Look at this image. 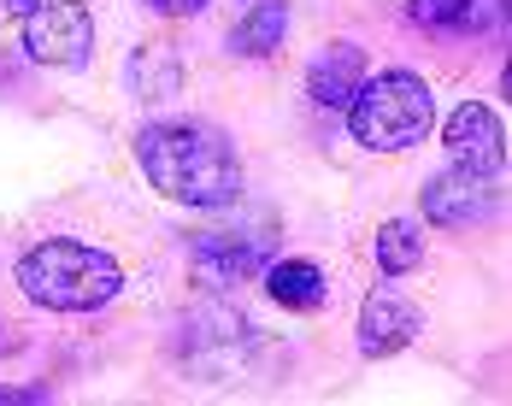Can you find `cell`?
Returning a JSON list of instances; mask_svg holds the SVG:
<instances>
[{
	"label": "cell",
	"mask_w": 512,
	"mask_h": 406,
	"mask_svg": "<svg viewBox=\"0 0 512 406\" xmlns=\"http://www.w3.org/2000/svg\"><path fill=\"white\" fill-rule=\"evenodd\" d=\"M136 165L165 201L183 206H230L242 201V159L212 124L165 118L136 136Z\"/></svg>",
	"instance_id": "cell-1"
},
{
	"label": "cell",
	"mask_w": 512,
	"mask_h": 406,
	"mask_svg": "<svg viewBox=\"0 0 512 406\" xmlns=\"http://www.w3.org/2000/svg\"><path fill=\"white\" fill-rule=\"evenodd\" d=\"M18 289L48 312H95L124 289V271L112 254L89 248V242L53 236V242H36L18 259Z\"/></svg>",
	"instance_id": "cell-2"
},
{
	"label": "cell",
	"mask_w": 512,
	"mask_h": 406,
	"mask_svg": "<svg viewBox=\"0 0 512 406\" xmlns=\"http://www.w3.org/2000/svg\"><path fill=\"white\" fill-rule=\"evenodd\" d=\"M430 124H436V95L412 71H383V77L359 83V95L348 101V130L371 153L418 148L430 136Z\"/></svg>",
	"instance_id": "cell-3"
},
{
	"label": "cell",
	"mask_w": 512,
	"mask_h": 406,
	"mask_svg": "<svg viewBox=\"0 0 512 406\" xmlns=\"http://www.w3.org/2000/svg\"><path fill=\"white\" fill-rule=\"evenodd\" d=\"M95 48V18L83 0H36L30 18H24V53L36 65H59V71H77Z\"/></svg>",
	"instance_id": "cell-4"
},
{
	"label": "cell",
	"mask_w": 512,
	"mask_h": 406,
	"mask_svg": "<svg viewBox=\"0 0 512 406\" xmlns=\"http://www.w3.org/2000/svg\"><path fill=\"white\" fill-rule=\"evenodd\" d=\"M442 142L454 153L460 171H477V177H501L507 165V130H501V112L483 101H465L448 124H442Z\"/></svg>",
	"instance_id": "cell-5"
},
{
	"label": "cell",
	"mask_w": 512,
	"mask_h": 406,
	"mask_svg": "<svg viewBox=\"0 0 512 406\" xmlns=\"http://www.w3.org/2000/svg\"><path fill=\"white\" fill-rule=\"evenodd\" d=\"M501 206L495 195V177H477V171H460V165H448L442 177H430L424 183V212H430V224H477V218H489Z\"/></svg>",
	"instance_id": "cell-6"
},
{
	"label": "cell",
	"mask_w": 512,
	"mask_h": 406,
	"mask_svg": "<svg viewBox=\"0 0 512 406\" xmlns=\"http://www.w3.org/2000/svg\"><path fill=\"white\" fill-rule=\"evenodd\" d=\"M418 306L401 295V289H371L365 306H359V354L365 359H389L401 354L412 336H418Z\"/></svg>",
	"instance_id": "cell-7"
},
{
	"label": "cell",
	"mask_w": 512,
	"mask_h": 406,
	"mask_svg": "<svg viewBox=\"0 0 512 406\" xmlns=\"http://www.w3.org/2000/svg\"><path fill=\"white\" fill-rule=\"evenodd\" d=\"M271 242H248V236H230V230H206L195 236V277L206 289H236L248 283L259 265H265Z\"/></svg>",
	"instance_id": "cell-8"
},
{
	"label": "cell",
	"mask_w": 512,
	"mask_h": 406,
	"mask_svg": "<svg viewBox=\"0 0 512 406\" xmlns=\"http://www.w3.org/2000/svg\"><path fill=\"white\" fill-rule=\"evenodd\" d=\"M359 83H365V53H359L354 42L324 48L307 71V95H312V106H324V112H348V101L359 95Z\"/></svg>",
	"instance_id": "cell-9"
},
{
	"label": "cell",
	"mask_w": 512,
	"mask_h": 406,
	"mask_svg": "<svg viewBox=\"0 0 512 406\" xmlns=\"http://www.w3.org/2000/svg\"><path fill=\"white\" fill-rule=\"evenodd\" d=\"M265 295L289 312H318L324 306V271L312 259H277L265 271Z\"/></svg>",
	"instance_id": "cell-10"
},
{
	"label": "cell",
	"mask_w": 512,
	"mask_h": 406,
	"mask_svg": "<svg viewBox=\"0 0 512 406\" xmlns=\"http://www.w3.org/2000/svg\"><path fill=\"white\" fill-rule=\"evenodd\" d=\"M289 36V6L283 0H248L242 6V18H236V36H230V48L259 59V53H271L277 42Z\"/></svg>",
	"instance_id": "cell-11"
},
{
	"label": "cell",
	"mask_w": 512,
	"mask_h": 406,
	"mask_svg": "<svg viewBox=\"0 0 512 406\" xmlns=\"http://www.w3.org/2000/svg\"><path fill=\"white\" fill-rule=\"evenodd\" d=\"M377 265H383V277H407L424 265V230L412 224V218H389L383 230H377Z\"/></svg>",
	"instance_id": "cell-12"
},
{
	"label": "cell",
	"mask_w": 512,
	"mask_h": 406,
	"mask_svg": "<svg viewBox=\"0 0 512 406\" xmlns=\"http://www.w3.org/2000/svg\"><path fill=\"white\" fill-rule=\"evenodd\" d=\"M130 83H136L148 101H171V95H177V59H171V48H142L136 53Z\"/></svg>",
	"instance_id": "cell-13"
},
{
	"label": "cell",
	"mask_w": 512,
	"mask_h": 406,
	"mask_svg": "<svg viewBox=\"0 0 512 406\" xmlns=\"http://www.w3.org/2000/svg\"><path fill=\"white\" fill-rule=\"evenodd\" d=\"M407 18L418 30H477V0H412Z\"/></svg>",
	"instance_id": "cell-14"
},
{
	"label": "cell",
	"mask_w": 512,
	"mask_h": 406,
	"mask_svg": "<svg viewBox=\"0 0 512 406\" xmlns=\"http://www.w3.org/2000/svg\"><path fill=\"white\" fill-rule=\"evenodd\" d=\"M148 6H154V12H165V18H195L206 0H148Z\"/></svg>",
	"instance_id": "cell-15"
},
{
	"label": "cell",
	"mask_w": 512,
	"mask_h": 406,
	"mask_svg": "<svg viewBox=\"0 0 512 406\" xmlns=\"http://www.w3.org/2000/svg\"><path fill=\"white\" fill-rule=\"evenodd\" d=\"M36 0H0V24H24Z\"/></svg>",
	"instance_id": "cell-16"
}]
</instances>
